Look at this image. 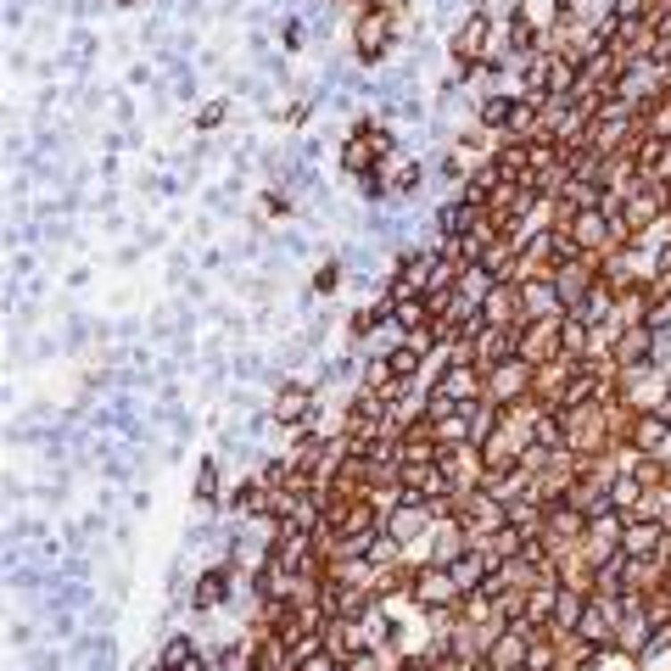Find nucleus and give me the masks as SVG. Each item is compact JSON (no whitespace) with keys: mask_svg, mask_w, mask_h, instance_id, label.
<instances>
[{"mask_svg":"<svg viewBox=\"0 0 671 671\" xmlns=\"http://www.w3.org/2000/svg\"><path fill=\"white\" fill-rule=\"evenodd\" d=\"M409 604L419 616H448L465 604V593H459V582L448 565H414V587H409Z\"/></svg>","mask_w":671,"mask_h":671,"instance_id":"nucleus-1","label":"nucleus"},{"mask_svg":"<svg viewBox=\"0 0 671 671\" xmlns=\"http://www.w3.org/2000/svg\"><path fill=\"white\" fill-rule=\"evenodd\" d=\"M236 599V565H207L191 582V616H213Z\"/></svg>","mask_w":671,"mask_h":671,"instance_id":"nucleus-2","label":"nucleus"},{"mask_svg":"<svg viewBox=\"0 0 671 671\" xmlns=\"http://www.w3.org/2000/svg\"><path fill=\"white\" fill-rule=\"evenodd\" d=\"M621 554H626V559H660V554H666V532H660V520H649V515H633V520H626V532H621Z\"/></svg>","mask_w":671,"mask_h":671,"instance_id":"nucleus-3","label":"nucleus"},{"mask_svg":"<svg viewBox=\"0 0 671 671\" xmlns=\"http://www.w3.org/2000/svg\"><path fill=\"white\" fill-rule=\"evenodd\" d=\"M448 571H453V582H459V593H481V582H487L493 571H498V559L487 554V549H470V554H459L453 565H448Z\"/></svg>","mask_w":671,"mask_h":671,"instance_id":"nucleus-4","label":"nucleus"},{"mask_svg":"<svg viewBox=\"0 0 671 671\" xmlns=\"http://www.w3.org/2000/svg\"><path fill=\"white\" fill-rule=\"evenodd\" d=\"M481 46H487V17H465V29L453 34V56L459 62H476V68H487V56H481Z\"/></svg>","mask_w":671,"mask_h":671,"instance_id":"nucleus-5","label":"nucleus"},{"mask_svg":"<svg viewBox=\"0 0 671 671\" xmlns=\"http://www.w3.org/2000/svg\"><path fill=\"white\" fill-rule=\"evenodd\" d=\"M386 39H392L386 12H364V17H359V56H364V62H375V56L386 51Z\"/></svg>","mask_w":671,"mask_h":671,"instance_id":"nucleus-6","label":"nucleus"},{"mask_svg":"<svg viewBox=\"0 0 671 671\" xmlns=\"http://www.w3.org/2000/svg\"><path fill=\"white\" fill-rule=\"evenodd\" d=\"M196 649H202V643H196L191 633H168V638H162V649H157V666H162V671H185Z\"/></svg>","mask_w":671,"mask_h":671,"instance_id":"nucleus-7","label":"nucleus"},{"mask_svg":"<svg viewBox=\"0 0 671 671\" xmlns=\"http://www.w3.org/2000/svg\"><path fill=\"white\" fill-rule=\"evenodd\" d=\"M515 118H520V101H509V95L481 101V123H487V129H515Z\"/></svg>","mask_w":671,"mask_h":671,"instance_id":"nucleus-8","label":"nucleus"},{"mask_svg":"<svg viewBox=\"0 0 671 671\" xmlns=\"http://www.w3.org/2000/svg\"><path fill=\"white\" fill-rule=\"evenodd\" d=\"M196 498L202 503L219 498V465H213V459H202V470H196Z\"/></svg>","mask_w":671,"mask_h":671,"instance_id":"nucleus-9","label":"nucleus"},{"mask_svg":"<svg viewBox=\"0 0 671 671\" xmlns=\"http://www.w3.org/2000/svg\"><path fill=\"white\" fill-rule=\"evenodd\" d=\"M414 179H419V162H397L392 168V191H409Z\"/></svg>","mask_w":671,"mask_h":671,"instance_id":"nucleus-10","label":"nucleus"},{"mask_svg":"<svg viewBox=\"0 0 671 671\" xmlns=\"http://www.w3.org/2000/svg\"><path fill=\"white\" fill-rule=\"evenodd\" d=\"M336 666H342V660H336V655H325V649H319V655H308V660H297V666H291V671H336Z\"/></svg>","mask_w":671,"mask_h":671,"instance_id":"nucleus-11","label":"nucleus"},{"mask_svg":"<svg viewBox=\"0 0 671 671\" xmlns=\"http://www.w3.org/2000/svg\"><path fill=\"white\" fill-rule=\"evenodd\" d=\"M219 118H224V107H219V101H213V107H202V112H196V123H202V129H213Z\"/></svg>","mask_w":671,"mask_h":671,"instance_id":"nucleus-12","label":"nucleus"},{"mask_svg":"<svg viewBox=\"0 0 671 671\" xmlns=\"http://www.w3.org/2000/svg\"><path fill=\"white\" fill-rule=\"evenodd\" d=\"M246 671H258V666H246Z\"/></svg>","mask_w":671,"mask_h":671,"instance_id":"nucleus-13","label":"nucleus"},{"mask_svg":"<svg viewBox=\"0 0 671 671\" xmlns=\"http://www.w3.org/2000/svg\"><path fill=\"white\" fill-rule=\"evenodd\" d=\"M152 671H162V666H152Z\"/></svg>","mask_w":671,"mask_h":671,"instance_id":"nucleus-14","label":"nucleus"},{"mask_svg":"<svg viewBox=\"0 0 671 671\" xmlns=\"http://www.w3.org/2000/svg\"><path fill=\"white\" fill-rule=\"evenodd\" d=\"M123 6H129V0H123Z\"/></svg>","mask_w":671,"mask_h":671,"instance_id":"nucleus-15","label":"nucleus"}]
</instances>
